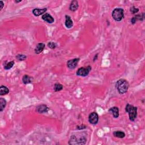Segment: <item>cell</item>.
<instances>
[{
	"label": "cell",
	"mask_w": 145,
	"mask_h": 145,
	"mask_svg": "<svg viewBox=\"0 0 145 145\" xmlns=\"http://www.w3.org/2000/svg\"><path fill=\"white\" fill-rule=\"evenodd\" d=\"M92 70V68L91 66H87L86 67L80 68L78 69L76 74L78 76L85 77H87L90 73L91 70Z\"/></svg>",
	"instance_id": "5b68a950"
},
{
	"label": "cell",
	"mask_w": 145,
	"mask_h": 145,
	"mask_svg": "<svg viewBox=\"0 0 145 145\" xmlns=\"http://www.w3.org/2000/svg\"><path fill=\"white\" fill-rule=\"evenodd\" d=\"M129 87V82L126 79H120L118 80L116 83V88L120 94H124L127 92Z\"/></svg>",
	"instance_id": "6da1fadb"
},
{
	"label": "cell",
	"mask_w": 145,
	"mask_h": 145,
	"mask_svg": "<svg viewBox=\"0 0 145 145\" xmlns=\"http://www.w3.org/2000/svg\"><path fill=\"white\" fill-rule=\"evenodd\" d=\"M9 92V90L7 87L2 85L0 87V95L4 96L7 95Z\"/></svg>",
	"instance_id": "ac0fdd59"
},
{
	"label": "cell",
	"mask_w": 145,
	"mask_h": 145,
	"mask_svg": "<svg viewBox=\"0 0 145 145\" xmlns=\"http://www.w3.org/2000/svg\"><path fill=\"white\" fill-rule=\"evenodd\" d=\"M0 6H1V8H0V10H1L2 8H4V3L2 1H0Z\"/></svg>",
	"instance_id": "484cf974"
},
{
	"label": "cell",
	"mask_w": 145,
	"mask_h": 145,
	"mask_svg": "<svg viewBox=\"0 0 145 145\" xmlns=\"http://www.w3.org/2000/svg\"><path fill=\"white\" fill-rule=\"evenodd\" d=\"M27 57V56L22 54H18L16 56V59L19 61H24V60H26Z\"/></svg>",
	"instance_id": "7402d4cb"
},
{
	"label": "cell",
	"mask_w": 145,
	"mask_h": 145,
	"mask_svg": "<svg viewBox=\"0 0 145 145\" xmlns=\"http://www.w3.org/2000/svg\"><path fill=\"white\" fill-rule=\"evenodd\" d=\"M109 112H111L114 118H118L119 116V109L117 107H113L109 110Z\"/></svg>",
	"instance_id": "5bb4252c"
},
{
	"label": "cell",
	"mask_w": 145,
	"mask_h": 145,
	"mask_svg": "<svg viewBox=\"0 0 145 145\" xmlns=\"http://www.w3.org/2000/svg\"><path fill=\"white\" fill-rule=\"evenodd\" d=\"M65 25L66 28L68 29L71 28L73 26V22L71 19V17L70 16L66 15L65 16Z\"/></svg>",
	"instance_id": "7c38bea8"
},
{
	"label": "cell",
	"mask_w": 145,
	"mask_h": 145,
	"mask_svg": "<svg viewBox=\"0 0 145 145\" xmlns=\"http://www.w3.org/2000/svg\"><path fill=\"white\" fill-rule=\"evenodd\" d=\"M113 136L116 138H124L125 137V133L122 131H114L113 132Z\"/></svg>",
	"instance_id": "e0dca14e"
},
{
	"label": "cell",
	"mask_w": 145,
	"mask_h": 145,
	"mask_svg": "<svg viewBox=\"0 0 145 145\" xmlns=\"http://www.w3.org/2000/svg\"><path fill=\"white\" fill-rule=\"evenodd\" d=\"M45 47V45L44 43H38L35 48V53L36 54L41 53L44 50Z\"/></svg>",
	"instance_id": "8fae6325"
},
{
	"label": "cell",
	"mask_w": 145,
	"mask_h": 145,
	"mask_svg": "<svg viewBox=\"0 0 145 145\" xmlns=\"http://www.w3.org/2000/svg\"><path fill=\"white\" fill-rule=\"evenodd\" d=\"M62 89H63V86L61 84L59 83H56L54 84L53 87V90L55 92L60 91H61Z\"/></svg>",
	"instance_id": "ffe728a7"
},
{
	"label": "cell",
	"mask_w": 145,
	"mask_h": 145,
	"mask_svg": "<svg viewBox=\"0 0 145 145\" xmlns=\"http://www.w3.org/2000/svg\"><path fill=\"white\" fill-rule=\"evenodd\" d=\"M49 108L45 104H42L40 105H39V106L36 107V111H37V112H38L39 113H41V114L47 113L48 111H49Z\"/></svg>",
	"instance_id": "9c48e42d"
},
{
	"label": "cell",
	"mask_w": 145,
	"mask_h": 145,
	"mask_svg": "<svg viewBox=\"0 0 145 145\" xmlns=\"http://www.w3.org/2000/svg\"><path fill=\"white\" fill-rule=\"evenodd\" d=\"M47 45L51 49H54L57 47V44L54 42H49Z\"/></svg>",
	"instance_id": "603a6c76"
},
{
	"label": "cell",
	"mask_w": 145,
	"mask_h": 145,
	"mask_svg": "<svg viewBox=\"0 0 145 145\" xmlns=\"http://www.w3.org/2000/svg\"><path fill=\"white\" fill-rule=\"evenodd\" d=\"M130 11L131 13L133 14H135L136 13H137L139 11V9L138 8H136L135 6H132L130 9Z\"/></svg>",
	"instance_id": "cb8c5ba5"
},
{
	"label": "cell",
	"mask_w": 145,
	"mask_h": 145,
	"mask_svg": "<svg viewBox=\"0 0 145 145\" xmlns=\"http://www.w3.org/2000/svg\"><path fill=\"white\" fill-rule=\"evenodd\" d=\"M98 54H95V56H94V58H93V61H95V60H97V59H98Z\"/></svg>",
	"instance_id": "4316f807"
},
{
	"label": "cell",
	"mask_w": 145,
	"mask_h": 145,
	"mask_svg": "<svg viewBox=\"0 0 145 145\" xmlns=\"http://www.w3.org/2000/svg\"><path fill=\"white\" fill-rule=\"evenodd\" d=\"M112 17L114 20L120 22L124 18V11L122 8H116L112 13Z\"/></svg>",
	"instance_id": "3957f363"
},
{
	"label": "cell",
	"mask_w": 145,
	"mask_h": 145,
	"mask_svg": "<svg viewBox=\"0 0 145 145\" xmlns=\"http://www.w3.org/2000/svg\"><path fill=\"white\" fill-rule=\"evenodd\" d=\"M79 5H78V2L77 1H72L70 4V6H69V10L71 11H75L78 10Z\"/></svg>",
	"instance_id": "9a60e30c"
},
{
	"label": "cell",
	"mask_w": 145,
	"mask_h": 145,
	"mask_svg": "<svg viewBox=\"0 0 145 145\" xmlns=\"http://www.w3.org/2000/svg\"><path fill=\"white\" fill-rule=\"evenodd\" d=\"M80 60L79 58H76L72 60H69L67 62V66L70 69H74L77 67L78 63Z\"/></svg>",
	"instance_id": "52a82bcc"
},
{
	"label": "cell",
	"mask_w": 145,
	"mask_h": 145,
	"mask_svg": "<svg viewBox=\"0 0 145 145\" xmlns=\"http://www.w3.org/2000/svg\"><path fill=\"white\" fill-rule=\"evenodd\" d=\"M47 8H43V9H34L32 10V13L36 17H39L41 16V15H43L45 13V12L47 11Z\"/></svg>",
	"instance_id": "30bf717a"
},
{
	"label": "cell",
	"mask_w": 145,
	"mask_h": 145,
	"mask_svg": "<svg viewBox=\"0 0 145 145\" xmlns=\"http://www.w3.org/2000/svg\"><path fill=\"white\" fill-rule=\"evenodd\" d=\"M99 121V115L96 112H92L89 116V121L92 125L97 124Z\"/></svg>",
	"instance_id": "8992f818"
},
{
	"label": "cell",
	"mask_w": 145,
	"mask_h": 145,
	"mask_svg": "<svg viewBox=\"0 0 145 145\" xmlns=\"http://www.w3.org/2000/svg\"><path fill=\"white\" fill-rule=\"evenodd\" d=\"M87 142V138L84 136L77 137V135H72L70 141L69 142V144H84Z\"/></svg>",
	"instance_id": "277c9868"
},
{
	"label": "cell",
	"mask_w": 145,
	"mask_h": 145,
	"mask_svg": "<svg viewBox=\"0 0 145 145\" xmlns=\"http://www.w3.org/2000/svg\"><path fill=\"white\" fill-rule=\"evenodd\" d=\"M144 19V13H142L139 15H136L134 17H133L131 19V23L132 24H135L136 22L138 20H143Z\"/></svg>",
	"instance_id": "4fadbf2b"
},
{
	"label": "cell",
	"mask_w": 145,
	"mask_h": 145,
	"mask_svg": "<svg viewBox=\"0 0 145 145\" xmlns=\"http://www.w3.org/2000/svg\"><path fill=\"white\" fill-rule=\"evenodd\" d=\"M33 81H34L33 78L28 75H25L22 78V82L25 84L31 83Z\"/></svg>",
	"instance_id": "2e32d148"
},
{
	"label": "cell",
	"mask_w": 145,
	"mask_h": 145,
	"mask_svg": "<svg viewBox=\"0 0 145 145\" xmlns=\"http://www.w3.org/2000/svg\"><path fill=\"white\" fill-rule=\"evenodd\" d=\"M41 19L45 21L48 23H53L54 22V19L53 17L50 15L49 13H45L43 14L41 17Z\"/></svg>",
	"instance_id": "ba28073f"
},
{
	"label": "cell",
	"mask_w": 145,
	"mask_h": 145,
	"mask_svg": "<svg viewBox=\"0 0 145 145\" xmlns=\"http://www.w3.org/2000/svg\"><path fill=\"white\" fill-rule=\"evenodd\" d=\"M125 111L129 114L130 120L131 121H134L137 116V108L131 104H127L125 107Z\"/></svg>",
	"instance_id": "7a4b0ae2"
},
{
	"label": "cell",
	"mask_w": 145,
	"mask_h": 145,
	"mask_svg": "<svg viewBox=\"0 0 145 145\" xmlns=\"http://www.w3.org/2000/svg\"><path fill=\"white\" fill-rule=\"evenodd\" d=\"M86 128H87V126L86 125H84V124H82V125H78L77 126L76 129L79 130H81L84 129H86Z\"/></svg>",
	"instance_id": "d4e9b609"
},
{
	"label": "cell",
	"mask_w": 145,
	"mask_h": 145,
	"mask_svg": "<svg viewBox=\"0 0 145 145\" xmlns=\"http://www.w3.org/2000/svg\"><path fill=\"white\" fill-rule=\"evenodd\" d=\"M7 102L4 98H0V112H2L6 106Z\"/></svg>",
	"instance_id": "d6986e66"
},
{
	"label": "cell",
	"mask_w": 145,
	"mask_h": 145,
	"mask_svg": "<svg viewBox=\"0 0 145 145\" xmlns=\"http://www.w3.org/2000/svg\"><path fill=\"white\" fill-rule=\"evenodd\" d=\"M20 2H22V1H15V2L16 3H19Z\"/></svg>",
	"instance_id": "83f0119b"
},
{
	"label": "cell",
	"mask_w": 145,
	"mask_h": 145,
	"mask_svg": "<svg viewBox=\"0 0 145 145\" xmlns=\"http://www.w3.org/2000/svg\"><path fill=\"white\" fill-rule=\"evenodd\" d=\"M14 65V61L8 62L4 65V69H5V70H9V69H10L13 68Z\"/></svg>",
	"instance_id": "44dd1931"
}]
</instances>
